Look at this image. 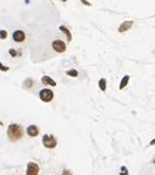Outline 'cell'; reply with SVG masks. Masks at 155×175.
I'll list each match as a JSON object with an SVG mask.
<instances>
[{"mask_svg": "<svg viewBox=\"0 0 155 175\" xmlns=\"http://www.w3.org/2000/svg\"><path fill=\"white\" fill-rule=\"evenodd\" d=\"M12 38H13V40H15V42L22 43V42H25V39H26V34H25V32L22 31V30H17V31L13 32Z\"/></svg>", "mask_w": 155, "mask_h": 175, "instance_id": "obj_6", "label": "cell"}, {"mask_svg": "<svg viewBox=\"0 0 155 175\" xmlns=\"http://www.w3.org/2000/svg\"><path fill=\"white\" fill-rule=\"evenodd\" d=\"M81 1H82V3H84V4H86V5H88V6L90 5V3H88V1H87V0H81Z\"/></svg>", "mask_w": 155, "mask_h": 175, "instance_id": "obj_16", "label": "cell"}, {"mask_svg": "<svg viewBox=\"0 0 155 175\" xmlns=\"http://www.w3.org/2000/svg\"><path fill=\"white\" fill-rule=\"evenodd\" d=\"M39 98L43 100V102H51L54 98V93L51 90H47L44 88L39 92Z\"/></svg>", "mask_w": 155, "mask_h": 175, "instance_id": "obj_3", "label": "cell"}, {"mask_svg": "<svg viewBox=\"0 0 155 175\" xmlns=\"http://www.w3.org/2000/svg\"><path fill=\"white\" fill-rule=\"evenodd\" d=\"M10 54H11V55H16V52H13V50H10Z\"/></svg>", "mask_w": 155, "mask_h": 175, "instance_id": "obj_18", "label": "cell"}, {"mask_svg": "<svg viewBox=\"0 0 155 175\" xmlns=\"http://www.w3.org/2000/svg\"><path fill=\"white\" fill-rule=\"evenodd\" d=\"M61 1H66V0H61Z\"/></svg>", "mask_w": 155, "mask_h": 175, "instance_id": "obj_20", "label": "cell"}, {"mask_svg": "<svg viewBox=\"0 0 155 175\" xmlns=\"http://www.w3.org/2000/svg\"><path fill=\"white\" fill-rule=\"evenodd\" d=\"M66 73H67L68 76H72V77H76L77 75H78V72H77L76 70H68Z\"/></svg>", "mask_w": 155, "mask_h": 175, "instance_id": "obj_13", "label": "cell"}, {"mask_svg": "<svg viewBox=\"0 0 155 175\" xmlns=\"http://www.w3.org/2000/svg\"><path fill=\"white\" fill-rule=\"evenodd\" d=\"M38 133H39V130L35 125H29L28 127H27V135L28 136L35 137V136H38Z\"/></svg>", "mask_w": 155, "mask_h": 175, "instance_id": "obj_8", "label": "cell"}, {"mask_svg": "<svg viewBox=\"0 0 155 175\" xmlns=\"http://www.w3.org/2000/svg\"><path fill=\"white\" fill-rule=\"evenodd\" d=\"M43 145L47 148H55L57 145L56 139L53 135H44L43 136Z\"/></svg>", "mask_w": 155, "mask_h": 175, "instance_id": "obj_2", "label": "cell"}, {"mask_svg": "<svg viewBox=\"0 0 155 175\" xmlns=\"http://www.w3.org/2000/svg\"><path fill=\"white\" fill-rule=\"evenodd\" d=\"M62 175H72V173L70 172V170L65 169V170H63V172H62Z\"/></svg>", "mask_w": 155, "mask_h": 175, "instance_id": "obj_15", "label": "cell"}, {"mask_svg": "<svg viewBox=\"0 0 155 175\" xmlns=\"http://www.w3.org/2000/svg\"><path fill=\"white\" fill-rule=\"evenodd\" d=\"M42 83L43 85H50V86H53V87L56 86V82L54 81L53 79H50L49 76H43L42 77Z\"/></svg>", "mask_w": 155, "mask_h": 175, "instance_id": "obj_9", "label": "cell"}, {"mask_svg": "<svg viewBox=\"0 0 155 175\" xmlns=\"http://www.w3.org/2000/svg\"><path fill=\"white\" fill-rule=\"evenodd\" d=\"M51 47L56 53H63L66 50V44L63 43L61 39H55L51 43Z\"/></svg>", "mask_w": 155, "mask_h": 175, "instance_id": "obj_5", "label": "cell"}, {"mask_svg": "<svg viewBox=\"0 0 155 175\" xmlns=\"http://www.w3.org/2000/svg\"><path fill=\"white\" fill-rule=\"evenodd\" d=\"M23 127L19 124H11L10 126L7 127V137L11 142H16L20 141L22 137H23Z\"/></svg>", "mask_w": 155, "mask_h": 175, "instance_id": "obj_1", "label": "cell"}, {"mask_svg": "<svg viewBox=\"0 0 155 175\" xmlns=\"http://www.w3.org/2000/svg\"><path fill=\"white\" fill-rule=\"evenodd\" d=\"M39 174V165L34 162H29L27 164L26 175H38Z\"/></svg>", "mask_w": 155, "mask_h": 175, "instance_id": "obj_4", "label": "cell"}, {"mask_svg": "<svg viewBox=\"0 0 155 175\" xmlns=\"http://www.w3.org/2000/svg\"><path fill=\"white\" fill-rule=\"evenodd\" d=\"M99 88L102 90L103 92L106 90V80L105 79H102V80L99 81Z\"/></svg>", "mask_w": 155, "mask_h": 175, "instance_id": "obj_12", "label": "cell"}, {"mask_svg": "<svg viewBox=\"0 0 155 175\" xmlns=\"http://www.w3.org/2000/svg\"><path fill=\"white\" fill-rule=\"evenodd\" d=\"M127 174H128V172H127V169L125 168V173H124V174H122V173H121V175H127Z\"/></svg>", "mask_w": 155, "mask_h": 175, "instance_id": "obj_17", "label": "cell"}, {"mask_svg": "<svg viewBox=\"0 0 155 175\" xmlns=\"http://www.w3.org/2000/svg\"><path fill=\"white\" fill-rule=\"evenodd\" d=\"M155 145V140H153L152 142H150V146H154Z\"/></svg>", "mask_w": 155, "mask_h": 175, "instance_id": "obj_19", "label": "cell"}, {"mask_svg": "<svg viewBox=\"0 0 155 175\" xmlns=\"http://www.w3.org/2000/svg\"><path fill=\"white\" fill-rule=\"evenodd\" d=\"M128 81H130V76L128 75H126L124 79H122V81L120 82V90L122 88H125V87L127 86V83H128Z\"/></svg>", "mask_w": 155, "mask_h": 175, "instance_id": "obj_11", "label": "cell"}, {"mask_svg": "<svg viewBox=\"0 0 155 175\" xmlns=\"http://www.w3.org/2000/svg\"><path fill=\"white\" fill-rule=\"evenodd\" d=\"M59 30H60L63 34H66V38H67V42H71V39H72V36H71V32L67 30V27L65 26H60L59 27Z\"/></svg>", "mask_w": 155, "mask_h": 175, "instance_id": "obj_10", "label": "cell"}, {"mask_svg": "<svg viewBox=\"0 0 155 175\" xmlns=\"http://www.w3.org/2000/svg\"><path fill=\"white\" fill-rule=\"evenodd\" d=\"M133 26V21L132 20H128V21H125V22H122V24L120 25V27H118V32H126V31H128L131 30V27Z\"/></svg>", "mask_w": 155, "mask_h": 175, "instance_id": "obj_7", "label": "cell"}, {"mask_svg": "<svg viewBox=\"0 0 155 175\" xmlns=\"http://www.w3.org/2000/svg\"><path fill=\"white\" fill-rule=\"evenodd\" d=\"M6 37H7V33H6V31H1V39H6Z\"/></svg>", "mask_w": 155, "mask_h": 175, "instance_id": "obj_14", "label": "cell"}]
</instances>
